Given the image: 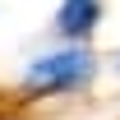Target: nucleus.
Listing matches in <instances>:
<instances>
[{
  "label": "nucleus",
  "instance_id": "f257e3e1",
  "mask_svg": "<svg viewBox=\"0 0 120 120\" xmlns=\"http://www.w3.org/2000/svg\"><path fill=\"white\" fill-rule=\"evenodd\" d=\"M92 69H97L92 51H83V46H65V51H51V56L32 60L28 79H23V92H28V97L74 92V88H83V83L92 79Z\"/></svg>",
  "mask_w": 120,
  "mask_h": 120
},
{
  "label": "nucleus",
  "instance_id": "f03ea898",
  "mask_svg": "<svg viewBox=\"0 0 120 120\" xmlns=\"http://www.w3.org/2000/svg\"><path fill=\"white\" fill-rule=\"evenodd\" d=\"M97 23H102V0H60V9H56V32L69 42L88 37Z\"/></svg>",
  "mask_w": 120,
  "mask_h": 120
}]
</instances>
